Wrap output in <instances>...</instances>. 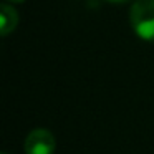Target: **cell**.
Masks as SVG:
<instances>
[{
    "instance_id": "6da1fadb",
    "label": "cell",
    "mask_w": 154,
    "mask_h": 154,
    "mask_svg": "<svg viewBox=\"0 0 154 154\" xmlns=\"http://www.w3.org/2000/svg\"><path fill=\"white\" fill-rule=\"evenodd\" d=\"M129 20L137 37L154 42V0H136L129 12Z\"/></svg>"
},
{
    "instance_id": "7a4b0ae2",
    "label": "cell",
    "mask_w": 154,
    "mask_h": 154,
    "mask_svg": "<svg viewBox=\"0 0 154 154\" xmlns=\"http://www.w3.org/2000/svg\"><path fill=\"white\" fill-rule=\"evenodd\" d=\"M27 154H53L55 152V136L48 129H33L25 139Z\"/></svg>"
},
{
    "instance_id": "277c9868",
    "label": "cell",
    "mask_w": 154,
    "mask_h": 154,
    "mask_svg": "<svg viewBox=\"0 0 154 154\" xmlns=\"http://www.w3.org/2000/svg\"><path fill=\"white\" fill-rule=\"evenodd\" d=\"M106 2H111V4H124L128 0H106Z\"/></svg>"
},
{
    "instance_id": "5b68a950",
    "label": "cell",
    "mask_w": 154,
    "mask_h": 154,
    "mask_svg": "<svg viewBox=\"0 0 154 154\" xmlns=\"http://www.w3.org/2000/svg\"><path fill=\"white\" fill-rule=\"evenodd\" d=\"M10 2H15V4H18V2H23V0H10Z\"/></svg>"
},
{
    "instance_id": "3957f363",
    "label": "cell",
    "mask_w": 154,
    "mask_h": 154,
    "mask_svg": "<svg viewBox=\"0 0 154 154\" xmlns=\"http://www.w3.org/2000/svg\"><path fill=\"white\" fill-rule=\"evenodd\" d=\"M18 23V15L8 5H2L0 7V28H2V35H8Z\"/></svg>"
},
{
    "instance_id": "8992f818",
    "label": "cell",
    "mask_w": 154,
    "mask_h": 154,
    "mask_svg": "<svg viewBox=\"0 0 154 154\" xmlns=\"http://www.w3.org/2000/svg\"><path fill=\"white\" fill-rule=\"evenodd\" d=\"M4 154H7V152H4Z\"/></svg>"
}]
</instances>
